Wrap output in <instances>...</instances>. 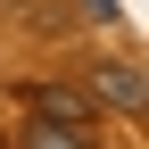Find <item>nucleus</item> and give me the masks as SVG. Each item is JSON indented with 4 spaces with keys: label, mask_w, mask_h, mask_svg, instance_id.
<instances>
[{
    "label": "nucleus",
    "mask_w": 149,
    "mask_h": 149,
    "mask_svg": "<svg viewBox=\"0 0 149 149\" xmlns=\"http://www.w3.org/2000/svg\"><path fill=\"white\" fill-rule=\"evenodd\" d=\"M83 100H91V116H141L149 108V83H141L133 58H100L91 83H83Z\"/></svg>",
    "instance_id": "nucleus-1"
},
{
    "label": "nucleus",
    "mask_w": 149,
    "mask_h": 149,
    "mask_svg": "<svg viewBox=\"0 0 149 149\" xmlns=\"http://www.w3.org/2000/svg\"><path fill=\"white\" fill-rule=\"evenodd\" d=\"M25 108H42V116H58V124H91V100L83 91H58V83H25Z\"/></svg>",
    "instance_id": "nucleus-2"
},
{
    "label": "nucleus",
    "mask_w": 149,
    "mask_h": 149,
    "mask_svg": "<svg viewBox=\"0 0 149 149\" xmlns=\"http://www.w3.org/2000/svg\"><path fill=\"white\" fill-rule=\"evenodd\" d=\"M25 149H100L91 124H58V116H33L25 124Z\"/></svg>",
    "instance_id": "nucleus-3"
},
{
    "label": "nucleus",
    "mask_w": 149,
    "mask_h": 149,
    "mask_svg": "<svg viewBox=\"0 0 149 149\" xmlns=\"http://www.w3.org/2000/svg\"><path fill=\"white\" fill-rule=\"evenodd\" d=\"M83 17H91V25H108V17H116V0H83Z\"/></svg>",
    "instance_id": "nucleus-4"
}]
</instances>
